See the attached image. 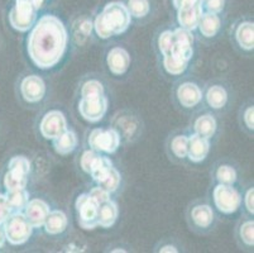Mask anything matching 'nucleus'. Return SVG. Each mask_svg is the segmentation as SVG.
Wrapping results in <instances>:
<instances>
[{
  "label": "nucleus",
  "instance_id": "obj_40",
  "mask_svg": "<svg viewBox=\"0 0 254 253\" xmlns=\"http://www.w3.org/2000/svg\"><path fill=\"white\" fill-rule=\"evenodd\" d=\"M244 205H246V209L248 210V213L253 214L254 213V189L253 187L248 189V191L246 192V196H244Z\"/></svg>",
  "mask_w": 254,
  "mask_h": 253
},
{
  "label": "nucleus",
  "instance_id": "obj_41",
  "mask_svg": "<svg viewBox=\"0 0 254 253\" xmlns=\"http://www.w3.org/2000/svg\"><path fill=\"white\" fill-rule=\"evenodd\" d=\"M201 0H172V4L175 6V9H179L181 6H187V5H193V4L200 3Z\"/></svg>",
  "mask_w": 254,
  "mask_h": 253
},
{
  "label": "nucleus",
  "instance_id": "obj_18",
  "mask_svg": "<svg viewBox=\"0 0 254 253\" xmlns=\"http://www.w3.org/2000/svg\"><path fill=\"white\" fill-rule=\"evenodd\" d=\"M197 28L198 31H200V33L204 37H206V38L215 37L221 28V19L220 17H219V14L204 11L201 18H200Z\"/></svg>",
  "mask_w": 254,
  "mask_h": 253
},
{
  "label": "nucleus",
  "instance_id": "obj_16",
  "mask_svg": "<svg viewBox=\"0 0 254 253\" xmlns=\"http://www.w3.org/2000/svg\"><path fill=\"white\" fill-rule=\"evenodd\" d=\"M210 151L209 139L198 134H192L189 138V150H187V157L195 164H200L207 157Z\"/></svg>",
  "mask_w": 254,
  "mask_h": 253
},
{
  "label": "nucleus",
  "instance_id": "obj_38",
  "mask_svg": "<svg viewBox=\"0 0 254 253\" xmlns=\"http://www.w3.org/2000/svg\"><path fill=\"white\" fill-rule=\"evenodd\" d=\"M11 213V208L6 200V195L0 194V223L3 224L9 218Z\"/></svg>",
  "mask_w": 254,
  "mask_h": 253
},
{
  "label": "nucleus",
  "instance_id": "obj_19",
  "mask_svg": "<svg viewBox=\"0 0 254 253\" xmlns=\"http://www.w3.org/2000/svg\"><path fill=\"white\" fill-rule=\"evenodd\" d=\"M235 39L238 45L246 51L254 48V24L251 20H244L238 24L235 29Z\"/></svg>",
  "mask_w": 254,
  "mask_h": 253
},
{
  "label": "nucleus",
  "instance_id": "obj_24",
  "mask_svg": "<svg viewBox=\"0 0 254 253\" xmlns=\"http://www.w3.org/2000/svg\"><path fill=\"white\" fill-rule=\"evenodd\" d=\"M27 184H28V175L18 170L9 169V171L4 176V186H5L6 191L25 189Z\"/></svg>",
  "mask_w": 254,
  "mask_h": 253
},
{
  "label": "nucleus",
  "instance_id": "obj_4",
  "mask_svg": "<svg viewBox=\"0 0 254 253\" xmlns=\"http://www.w3.org/2000/svg\"><path fill=\"white\" fill-rule=\"evenodd\" d=\"M37 11L38 9L32 0H15L9 11V23L15 31L28 32L36 23Z\"/></svg>",
  "mask_w": 254,
  "mask_h": 253
},
{
  "label": "nucleus",
  "instance_id": "obj_7",
  "mask_svg": "<svg viewBox=\"0 0 254 253\" xmlns=\"http://www.w3.org/2000/svg\"><path fill=\"white\" fill-rule=\"evenodd\" d=\"M78 226L86 231H92L98 227L99 204L89 194H81L76 199Z\"/></svg>",
  "mask_w": 254,
  "mask_h": 253
},
{
  "label": "nucleus",
  "instance_id": "obj_36",
  "mask_svg": "<svg viewBox=\"0 0 254 253\" xmlns=\"http://www.w3.org/2000/svg\"><path fill=\"white\" fill-rule=\"evenodd\" d=\"M173 43V31H165L159 34L158 37V47L159 51L165 55L168 50L171 48Z\"/></svg>",
  "mask_w": 254,
  "mask_h": 253
},
{
  "label": "nucleus",
  "instance_id": "obj_42",
  "mask_svg": "<svg viewBox=\"0 0 254 253\" xmlns=\"http://www.w3.org/2000/svg\"><path fill=\"white\" fill-rule=\"evenodd\" d=\"M159 252H173V253H176V252H179V251H177V248L175 247V246L167 245V246H163V247L159 250Z\"/></svg>",
  "mask_w": 254,
  "mask_h": 253
},
{
  "label": "nucleus",
  "instance_id": "obj_28",
  "mask_svg": "<svg viewBox=\"0 0 254 253\" xmlns=\"http://www.w3.org/2000/svg\"><path fill=\"white\" fill-rule=\"evenodd\" d=\"M120 181H122V176H120L119 171L113 166L109 170V172L106 173L103 177V180L99 182V186L105 189L108 192H114L117 191L118 187H119Z\"/></svg>",
  "mask_w": 254,
  "mask_h": 253
},
{
  "label": "nucleus",
  "instance_id": "obj_25",
  "mask_svg": "<svg viewBox=\"0 0 254 253\" xmlns=\"http://www.w3.org/2000/svg\"><path fill=\"white\" fill-rule=\"evenodd\" d=\"M124 4L130 17L135 19H143L151 13V0H127Z\"/></svg>",
  "mask_w": 254,
  "mask_h": 253
},
{
  "label": "nucleus",
  "instance_id": "obj_20",
  "mask_svg": "<svg viewBox=\"0 0 254 253\" xmlns=\"http://www.w3.org/2000/svg\"><path fill=\"white\" fill-rule=\"evenodd\" d=\"M53 147L59 155L67 156L77 147V136L72 131H64L61 136L53 139Z\"/></svg>",
  "mask_w": 254,
  "mask_h": 253
},
{
  "label": "nucleus",
  "instance_id": "obj_27",
  "mask_svg": "<svg viewBox=\"0 0 254 253\" xmlns=\"http://www.w3.org/2000/svg\"><path fill=\"white\" fill-rule=\"evenodd\" d=\"M6 200H8L11 210L20 212L22 209L25 208L27 203H28L29 194L25 191V189L13 190V191H8V194H6Z\"/></svg>",
  "mask_w": 254,
  "mask_h": 253
},
{
  "label": "nucleus",
  "instance_id": "obj_17",
  "mask_svg": "<svg viewBox=\"0 0 254 253\" xmlns=\"http://www.w3.org/2000/svg\"><path fill=\"white\" fill-rule=\"evenodd\" d=\"M67 215L61 210H52L46 218V222L43 224L46 233L50 236H57L66 231L67 228Z\"/></svg>",
  "mask_w": 254,
  "mask_h": 253
},
{
  "label": "nucleus",
  "instance_id": "obj_34",
  "mask_svg": "<svg viewBox=\"0 0 254 253\" xmlns=\"http://www.w3.org/2000/svg\"><path fill=\"white\" fill-rule=\"evenodd\" d=\"M99 156H100L99 152H96V151L94 150L85 151V152L82 153L81 160H80V165H81L82 170L86 173H89L90 170H91V167L94 166V164H95V161L98 160Z\"/></svg>",
  "mask_w": 254,
  "mask_h": 253
},
{
  "label": "nucleus",
  "instance_id": "obj_22",
  "mask_svg": "<svg viewBox=\"0 0 254 253\" xmlns=\"http://www.w3.org/2000/svg\"><path fill=\"white\" fill-rule=\"evenodd\" d=\"M193 128H195L196 134L204 137V138L210 139L214 134H215L218 124H216L215 118L212 117V115L204 114L196 119Z\"/></svg>",
  "mask_w": 254,
  "mask_h": 253
},
{
  "label": "nucleus",
  "instance_id": "obj_10",
  "mask_svg": "<svg viewBox=\"0 0 254 253\" xmlns=\"http://www.w3.org/2000/svg\"><path fill=\"white\" fill-rule=\"evenodd\" d=\"M39 131L42 137L46 139L53 141L59 136H61L64 131H67V120L62 111L51 110L43 115L41 124H39Z\"/></svg>",
  "mask_w": 254,
  "mask_h": 253
},
{
  "label": "nucleus",
  "instance_id": "obj_39",
  "mask_svg": "<svg viewBox=\"0 0 254 253\" xmlns=\"http://www.w3.org/2000/svg\"><path fill=\"white\" fill-rule=\"evenodd\" d=\"M243 120H244V124L248 129L253 131L254 128V106L251 105L246 109L243 114Z\"/></svg>",
  "mask_w": 254,
  "mask_h": 253
},
{
  "label": "nucleus",
  "instance_id": "obj_13",
  "mask_svg": "<svg viewBox=\"0 0 254 253\" xmlns=\"http://www.w3.org/2000/svg\"><path fill=\"white\" fill-rule=\"evenodd\" d=\"M106 64L110 73L114 75H124L130 66V55L123 47H114L108 52Z\"/></svg>",
  "mask_w": 254,
  "mask_h": 253
},
{
  "label": "nucleus",
  "instance_id": "obj_6",
  "mask_svg": "<svg viewBox=\"0 0 254 253\" xmlns=\"http://www.w3.org/2000/svg\"><path fill=\"white\" fill-rule=\"evenodd\" d=\"M87 142H89L91 150L96 151V152L114 153L120 147L122 139H120V134L117 129L96 128L91 131Z\"/></svg>",
  "mask_w": 254,
  "mask_h": 253
},
{
  "label": "nucleus",
  "instance_id": "obj_31",
  "mask_svg": "<svg viewBox=\"0 0 254 253\" xmlns=\"http://www.w3.org/2000/svg\"><path fill=\"white\" fill-rule=\"evenodd\" d=\"M104 95V85L99 80H87L85 81L81 87L82 97H92Z\"/></svg>",
  "mask_w": 254,
  "mask_h": 253
},
{
  "label": "nucleus",
  "instance_id": "obj_21",
  "mask_svg": "<svg viewBox=\"0 0 254 253\" xmlns=\"http://www.w3.org/2000/svg\"><path fill=\"white\" fill-rule=\"evenodd\" d=\"M118 215H119L118 205L109 199V200L105 201V203H103L99 206L98 226L103 227V228H110L117 222Z\"/></svg>",
  "mask_w": 254,
  "mask_h": 253
},
{
  "label": "nucleus",
  "instance_id": "obj_3",
  "mask_svg": "<svg viewBox=\"0 0 254 253\" xmlns=\"http://www.w3.org/2000/svg\"><path fill=\"white\" fill-rule=\"evenodd\" d=\"M192 32L185 28H176L173 31V43L163 55V66L171 75H181L186 71L193 53Z\"/></svg>",
  "mask_w": 254,
  "mask_h": 253
},
{
  "label": "nucleus",
  "instance_id": "obj_44",
  "mask_svg": "<svg viewBox=\"0 0 254 253\" xmlns=\"http://www.w3.org/2000/svg\"><path fill=\"white\" fill-rule=\"evenodd\" d=\"M112 252H126V250H114Z\"/></svg>",
  "mask_w": 254,
  "mask_h": 253
},
{
  "label": "nucleus",
  "instance_id": "obj_29",
  "mask_svg": "<svg viewBox=\"0 0 254 253\" xmlns=\"http://www.w3.org/2000/svg\"><path fill=\"white\" fill-rule=\"evenodd\" d=\"M216 180L219 184L233 185L237 181V171L229 165H221L216 170Z\"/></svg>",
  "mask_w": 254,
  "mask_h": 253
},
{
  "label": "nucleus",
  "instance_id": "obj_5",
  "mask_svg": "<svg viewBox=\"0 0 254 253\" xmlns=\"http://www.w3.org/2000/svg\"><path fill=\"white\" fill-rule=\"evenodd\" d=\"M3 224L6 241L13 246L24 245L33 233V227L22 213L9 215Z\"/></svg>",
  "mask_w": 254,
  "mask_h": 253
},
{
  "label": "nucleus",
  "instance_id": "obj_2",
  "mask_svg": "<svg viewBox=\"0 0 254 253\" xmlns=\"http://www.w3.org/2000/svg\"><path fill=\"white\" fill-rule=\"evenodd\" d=\"M131 23V17L123 1H110L95 17L92 27L99 38L108 39L124 33Z\"/></svg>",
  "mask_w": 254,
  "mask_h": 253
},
{
  "label": "nucleus",
  "instance_id": "obj_35",
  "mask_svg": "<svg viewBox=\"0 0 254 253\" xmlns=\"http://www.w3.org/2000/svg\"><path fill=\"white\" fill-rule=\"evenodd\" d=\"M226 0H201L202 10L209 13H221L225 8Z\"/></svg>",
  "mask_w": 254,
  "mask_h": 253
},
{
  "label": "nucleus",
  "instance_id": "obj_43",
  "mask_svg": "<svg viewBox=\"0 0 254 253\" xmlns=\"http://www.w3.org/2000/svg\"><path fill=\"white\" fill-rule=\"evenodd\" d=\"M5 232H4V227H1V223H0V247H3L4 243H5Z\"/></svg>",
  "mask_w": 254,
  "mask_h": 253
},
{
  "label": "nucleus",
  "instance_id": "obj_11",
  "mask_svg": "<svg viewBox=\"0 0 254 253\" xmlns=\"http://www.w3.org/2000/svg\"><path fill=\"white\" fill-rule=\"evenodd\" d=\"M20 92L27 103H39L46 95V84L42 78L29 75L23 79L20 84Z\"/></svg>",
  "mask_w": 254,
  "mask_h": 253
},
{
  "label": "nucleus",
  "instance_id": "obj_14",
  "mask_svg": "<svg viewBox=\"0 0 254 253\" xmlns=\"http://www.w3.org/2000/svg\"><path fill=\"white\" fill-rule=\"evenodd\" d=\"M202 13H204V10H202L201 1L193 4V5L181 6V8L177 9V22L181 28L192 32L193 29L197 28Z\"/></svg>",
  "mask_w": 254,
  "mask_h": 253
},
{
  "label": "nucleus",
  "instance_id": "obj_30",
  "mask_svg": "<svg viewBox=\"0 0 254 253\" xmlns=\"http://www.w3.org/2000/svg\"><path fill=\"white\" fill-rule=\"evenodd\" d=\"M171 150L177 159H186L187 150H189V137L182 136V134L175 137L171 142Z\"/></svg>",
  "mask_w": 254,
  "mask_h": 253
},
{
  "label": "nucleus",
  "instance_id": "obj_23",
  "mask_svg": "<svg viewBox=\"0 0 254 253\" xmlns=\"http://www.w3.org/2000/svg\"><path fill=\"white\" fill-rule=\"evenodd\" d=\"M191 218L198 228H209L214 222V212L209 205H196L191 212Z\"/></svg>",
  "mask_w": 254,
  "mask_h": 253
},
{
  "label": "nucleus",
  "instance_id": "obj_33",
  "mask_svg": "<svg viewBox=\"0 0 254 253\" xmlns=\"http://www.w3.org/2000/svg\"><path fill=\"white\" fill-rule=\"evenodd\" d=\"M9 169H13V170H18L20 172L25 173V175H29L31 172L32 164L27 157L24 156H15L9 161Z\"/></svg>",
  "mask_w": 254,
  "mask_h": 253
},
{
  "label": "nucleus",
  "instance_id": "obj_32",
  "mask_svg": "<svg viewBox=\"0 0 254 253\" xmlns=\"http://www.w3.org/2000/svg\"><path fill=\"white\" fill-rule=\"evenodd\" d=\"M239 237L240 240L243 241V243L248 247H253L254 246V223L253 220H247L242 224L239 229Z\"/></svg>",
  "mask_w": 254,
  "mask_h": 253
},
{
  "label": "nucleus",
  "instance_id": "obj_37",
  "mask_svg": "<svg viewBox=\"0 0 254 253\" xmlns=\"http://www.w3.org/2000/svg\"><path fill=\"white\" fill-rule=\"evenodd\" d=\"M89 195L99 204V205H101V204L105 203V201H108L110 199V192H108L101 186L94 187V189L90 190Z\"/></svg>",
  "mask_w": 254,
  "mask_h": 253
},
{
  "label": "nucleus",
  "instance_id": "obj_15",
  "mask_svg": "<svg viewBox=\"0 0 254 253\" xmlns=\"http://www.w3.org/2000/svg\"><path fill=\"white\" fill-rule=\"evenodd\" d=\"M177 99L185 108H195L202 99L201 89L193 83H184L177 89Z\"/></svg>",
  "mask_w": 254,
  "mask_h": 253
},
{
  "label": "nucleus",
  "instance_id": "obj_26",
  "mask_svg": "<svg viewBox=\"0 0 254 253\" xmlns=\"http://www.w3.org/2000/svg\"><path fill=\"white\" fill-rule=\"evenodd\" d=\"M206 101L212 109H221L228 103V92L220 85H214L207 90Z\"/></svg>",
  "mask_w": 254,
  "mask_h": 253
},
{
  "label": "nucleus",
  "instance_id": "obj_9",
  "mask_svg": "<svg viewBox=\"0 0 254 253\" xmlns=\"http://www.w3.org/2000/svg\"><path fill=\"white\" fill-rule=\"evenodd\" d=\"M108 111V97L105 94L100 96L81 97L78 103V113L85 120L90 123H98L105 117Z\"/></svg>",
  "mask_w": 254,
  "mask_h": 253
},
{
  "label": "nucleus",
  "instance_id": "obj_8",
  "mask_svg": "<svg viewBox=\"0 0 254 253\" xmlns=\"http://www.w3.org/2000/svg\"><path fill=\"white\" fill-rule=\"evenodd\" d=\"M212 196H214V203L219 212L228 215L237 212L240 206V201H242L239 192L232 185L219 184L214 189Z\"/></svg>",
  "mask_w": 254,
  "mask_h": 253
},
{
  "label": "nucleus",
  "instance_id": "obj_1",
  "mask_svg": "<svg viewBox=\"0 0 254 253\" xmlns=\"http://www.w3.org/2000/svg\"><path fill=\"white\" fill-rule=\"evenodd\" d=\"M67 39L62 20L53 14H45L34 23L27 41L29 59L38 69H52L64 57Z\"/></svg>",
  "mask_w": 254,
  "mask_h": 253
},
{
  "label": "nucleus",
  "instance_id": "obj_12",
  "mask_svg": "<svg viewBox=\"0 0 254 253\" xmlns=\"http://www.w3.org/2000/svg\"><path fill=\"white\" fill-rule=\"evenodd\" d=\"M51 209L46 201L41 199H32L28 200L24 208V215L31 223L33 228H41L46 222V218L50 214Z\"/></svg>",
  "mask_w": 254,
  "mask_h": 253
}]
</instances>
